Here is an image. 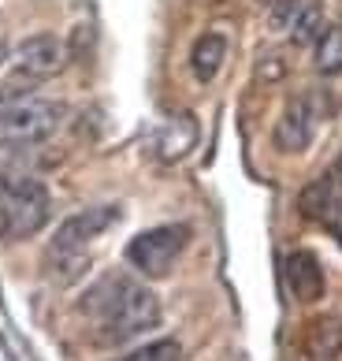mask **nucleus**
<instances>
[{
  "mask_svg": "<svg viewBox=\"0 0 342 361\" xmlns=\"http://www.w3.org/2000/svg\"><path fill=\"white\" fill-rule=\"evenodd\" d=\"M86 313L97 317V339L101 343H127L134 336H146L160 324V302L149 287L134 283L127 276H108L86 294Z\"/></svg>",
  "mask_w": 342,
  "mask_h": 361,
  "instance_id": "f257e3e1",
  "label": "nucleus"
},
{
  "mask_svg": "<svg viewBox=\"0 0 342 361\" xmlns=\"http://www.w3.org/2000/svg\"><path fill=\"white\" fill-rule=\"evenodd\" d=\"M49 220V190L42 179L23 171H0V235L19 243L45 227Z\"/></svg>",
  "mask_w": 342,
  "mask_h": 361,
  "instance_id": "f03ea898",
  "label": "nucleus"
},
{
  "mask_svg": "<svg viewBox=\"0 0 342 361\" xmlns=\"http://www.w3.org/2000/svg\"><path fill=\"white\" fill-rule=\"evenodd\" d=\"M60 116H63V109L56 101L19 93L15 101H8L0 109V149H19V145L45 142L60 127Z\"/></svg>",
  "mask_w": 342,
  "mask_h": 361,
  "instance_id": "7ed1b4c3",
  "label": "nucleus"
},
{
  "mask_svg": "<svg viewBox=\"0 0 342 361\" xmlns=\"http://www.w3.org/2000/svg\"><path fill=\"white\" fill-rule=\"evenodd\" d=\"M190 243V227L186 224H164V227H149L138 238H130L127 246V261L130 269H138L141 276H167L171 264L179 261V253Z\"/></svg>",
  "mask_w": 342,
  "mask_h": 361,
  "instance_id": "20e7f679",
  "label": "nucleus"
},
{
  "mask_svg": "<svg viewBox=\"0 0 342 361\" xmlns=\"http://www.w3.org/2000/svg\"><path fill=\"white\" fill-rule=\"evenodd\" d=\"M11 63H15V75L30 78V82H42V78H52L68 68V45L52 34H34L26 42H19Z\"/></svg>",
  "mask_w": 342,
  "mask_h": 361,
  "instance_id": "39448f33",
  "label": "nucleus"
},
{
  "mask_svg": "<svg viewBox=\"0 0 342 361\" xmlns=\"http://www.w3.org/2000/svg\"><path fill=\"white\" fill-rule=\"evenodd\" d=\"M115 220H120V209L115 205H94V209L75 212V216H68L60 224L49 253H82L94 238H101L104 231H108Z\"/></svg>",
  "mask_w": 342,
  "mask_h": 361,
  "instance_id": "423d86ee",
  "label": "nucleus"
},
{
  "mask_svg": "<svg viewBox=\"0 0 342 361\" xmlns=\"http://www.w3.org/2000/svg\"><path fill=\"white\" fill-rule=\"evenodd\" d=\"M312 135H317V104H312V93H294L286 101L279 123H275V145L283 153H301V149H309Z\"/></svg>",
  "mask_w": 342,
  "mask_h": 361,
  "instance_id": "0eeeda50",
  "label": "nucleus"
},
{
  "mask_svg": "<svg viewBox=\"0 0 342 361\" xmlns=\"http://www.w3.org/2000/svg\"><path fill=\"white\" fill-rule=\"evenodd\" d=\"M197 138H201V127H197L194 112H175V116H167L160 123V130L153 135V157L164 160V164H175V160H182L194 149Z\"/></svg>",
  "mask_w": 342,
  "mask_h": 361,
  "instance_id": "6e6552de",
  "label": "nucleus"
},
{
  "mask_svg": "<svg viewBox=\"0 0 342 361\" xmlns=\"http://www.w3.org/2000/svg\"><path fill=\"white\" fill-rule=\"evenodd\" d=\"M283 279H286V287H291V294L298 302L324 298V269L309 250H294L291 257L283 261Z\"/></svg>",
  "mask_w": 342,
  "mask_h": 361,
  "instance_id": "1a4fd4ad",
  "label": "nucleus"
},
{
  "mask_svg": "<svg viewBox=\"0 0 342 361\" xmlns=\"http://www.w3.org/2000/svg\"><path fill=\"white\" fill-rule=\"evenodd\" d=\"M338 209H342V171L320 176L312 186L301 190V212L309 220H331Z\"/></svg>",
  "mask_w": 342,
  "mask_h": 361,
  "instance_id": "9d476101",
  "label": "nucleus"
},
{
  "mask_svg": "<svg viewBox=\"0 0 342 361\" xmlns=\"http://www.w3.org/2000/svg\"><path fill=\"white\" fill-rule=\"evenodd\" d=\"M223 60H227V37L223 34H201L194 42V52H190V68L197 75V82H213L220 75Z\"/></svg>",
  "mask_w": 342,
  "mask_h": 361,
  "instance_id": "9b49d317",
  "label": "nucleus"
},
{
  "mask_svg": "<svg viewBox=\"0 0 342 361\" xmlns=\"http://www.w3.org/2000/svg\"><path fill=\"white\" fill-rule=\"evenodd\" d=\"M312 354H317L320 361H338L342 357V320L338 317H324L312 324Z\"/></svg>",
  "mask_w": 342,
  "mask_h": 361,
  "instance_id": "f8f14e48",
  "label": "nucleus"
},
{
  "mask_svg": "<svg viewBox=\"0 0 342 361\" xmlns=\"http://www.w3.org/2000/svg\"><path fill=\"white\" fill-rule=\"evenodd\" d=\"M317 71L342 75V26H324L317 37Z\"/></svg>",
  "mask_w": 342,
  "mask_h": 361,
  "instance_id": "ddd939ff",
  "label": "nucleus"
},
{
  "mask_svg": "<svg viewBox=\"0 0 342 361\" xmlns=\"http://www.w3.org/2000/svg\"><path fill=\"white\" fill-rule=\"evenodd\" d=\"M324 30V23H320V4L317 0H305L301 4V11L294 16L291 23V37H294V45H309V42H317Z\"/></svg>",
  "mask_w": 342,
  "mask_h": 361,
  "instance_id": "4468645a",
  "label": "nucleus"
},
{
  "mask_svg": "<svg viewBox=\"0 0 342 361\" xmlns=\"http://www.w3.org/2000/svg\"><path fill=\"white\" fill-rule=\"evenodd\" d=\"M182 357V346L175 339H160V343H149V346H138V350H130L127 357L120 361H179Z\"/></svg>",
  "mask_w": 342,
  "mask_h": 361,
  "instance_id": "2eb2a0df",
  "label": "nucleus"
},
{
  "mask_svg": "<svg viewBox=\"0 0 342 361\" xmlns=\"http://www.w3.org/2000/svg\"><path fill=\"white\" fill-rule=\"evenodd\" d=\"M283 60L279 56H265V60H260V68H257V78H260V82H279V78H283Z\"/></svg>",
  "mask_w": 342,
  "mask_h": 361,
  "instance_id": "dca6fc26",
  "label": "nucleus"
},
{
  "mask_svg": "<svg viewBox=\"0 0 342 361\" xmlns=\"http://www.w3.org/2000/svg\"><path fill=\"white\" fill-rule=\"evenodd\" d=\"M19 93H23V90H15V86H0V109H4L8 101H15Z\"/></svg>",
  "mask_w": 342,
  "mask_h": 361,
  "instance_id": "f3484780",
  "label": "nucleus"
},
{
  "mask_svg": "<svg viewBox=\"0 0 342 361\" xmlns=\"http://www.w3.org/2000/svg\"><path fill=\"white\" fill-rule=\"evenodd\" d=\"M331 231H335V238H338V243H342V209H338L335 216H331Z\"/></svg>",
  "mask_w": 342,
  "mask_h": 361,
  "instance_id": "a211bd4d",
  "label": "nucleus"
},
{
  "mask_svg": "<svg viewBox=\"0 0 342 361\" xmlns=\"http://www.w3.org/2000/svg\"><path fill=\"white\" fill-rule=\"evenodd\" d=\"M279 4H286V0H265V8L272 11V8H279Z\"/></svg>",
  "mask_w": 342,
  "mask_h": 361,
  "instance_id": "6ab92c4d",
  "label": "nucleus"
}]
</instances>
